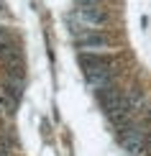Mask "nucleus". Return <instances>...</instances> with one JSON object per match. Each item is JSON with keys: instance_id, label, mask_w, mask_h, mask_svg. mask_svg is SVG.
Here are the masks:
<instances>
[{"instance_id": "1", "label": "nucleus", "mask_w": 151, "mask_h": 156, "mask_svg": "<svg viewBox=\"0 0 151 156\" xmlns=\"http://www.w3.org/2000/svg\"><path fill=\"white\" fill-rule=\"evenodd\" d=\"M80 64H82L84 72H90V69L110 67V64H113V56H108V54H97V51H82V54H80Z\"/></svg>"}, {"instance_id": "3", "label": "nucleus", "mask_w": 151, "mask_h": 156, "mask_svg": "<svg viewBox=\"0 0 151 156\" xmlns=\"http://www.w3.org/2000/svg\"><path fill=\"white\" fill-rule=\"evenodd\" d=\"M77 44H80L82 49H105L108 46V38L102 34H82L77 38Z\"/></svg>"}, {"instance_id": "2", "label": "nucleus", "mask_w": 151, "mask_h": 156, "mask_svg": "<svg viewBox=\"0 0 151 156\" xmlns=\"http://www.w3.org/2000/svg\"><path fill=\"white\" fill-rule=\"evenodd\" d=\"M80 18L87 26H102L108 21V13L102 8H97V5H80Z\"/></svg>"}, {"instance_id": "4", "label": "nucleus", "mask_w": 151, "mask_h": 156, "mask_svg": "<svg viewBox=\"0 0 151 156\" xmlns=\"http://www.w3.org/2000/svg\"><path fill=\"white\" fill-rule=\"evenodd\" d=\"M77 3H80V5H97L100 0H77Z\"/></svg>"}]
</instances>
